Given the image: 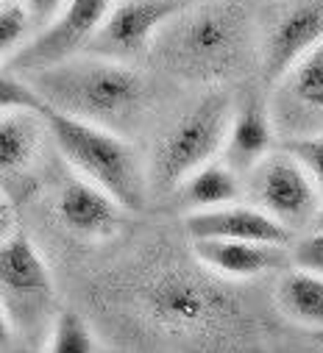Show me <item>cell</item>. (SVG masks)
<instances>
[{
	"instance_id": "1",
	"label": "cell",
	"mask_w": 323,
	"mask_h": 353,
	"mask_svg": "<svg viewBox=\"0 0 323 353\" xmlns=\"http://www.w3.org/2000/svg\"><path fill=\"white\" fill-rule=\"evenodd\" d=\"M26 81L53 112L120 137L137 131L148 114V81L131 64L78 53L26 75Z\"/></svg>"
},
{
	"instance_id": "19",
	"label": "cell",
	"mask_w": 323,
	"mask_h": 353,
	"mask_svg": "<svg viewBox=\"0 0 323 353\" xmlns=\"http://www.w3.org/2000/svg\"><path fill=\"white\" fill-rule=\"evenodd\" d=\"M48 353H95L90 325L75 312H61L53 320L48 336Z\"/></svg>"
},
{
	"instance_id": "14",
	"label": "cell",
	"mask_w": 323,
	"mask_h": 353,
	"mask_svg": "<svg viewBox=\"0 0 323 353\" xmlns=\"http://www.w3.org/2000/svg\"><path fill=\"white\" fill-rule=\"evenodd\" d=\"M273 139H276V128H273L268 103L251 95L231 114L228 137L223 145V161L234 172L246 175L254 164H260L273 150Z\"/></svg>"
},
{
	"instance_id": "26",
	"label": "cell",
	"mask_w": 323,
	"mask_h": 353,
	"mask_svg": "<svg viewBox=\"0 0 323 353\" xmlns=\"http://www.w3.org/2000/svg\"><path fill=\"white\" fill-rule=\"evenodd\" d=\"M14 339V325L9 320V314L3 312V306H0V350H6Z\"/></svg>"
},
{
	"instance_id": "21",
	"label": "cell",
	"mask_w": 323,
	"mask_h": 353,
	"mask_svg": "<svg viewBox=\"0 0 323 353\" xmlns=\"http://www.w3.org/2000/svg\"><path fill=\"white\" fill-rule=\"evenodd\" d=\"M282 150H287L315 181L317 192L323 195V131L295 139H282Z\"/></svg>"
},
{
	"instance_id": "16",
	"label": "cell",
	"mask_w": 323,
	"mask_h": 353,
	"mask_svg": "<svg viewBox=\"0 0 323 353\" xmlns=\"http://www.w3.org/2000/svg\"><path fill=\"white\" fill-rule=\"evenodd\" d=\"M48 134L45 117L34 112L0 114V181H20L31 172L42 137Z\"/></svg>"
},
{
	"instance_id": "20",
	"label": "cell",
	"mask_w": 323,
	"mask_h": 353,
	"mask_svg": "<svg viewBox=\"0 0 323 353\" xmlns=\"http://www.w3.org/2000/svg\"><path fill=\"white\" fill-rule=\"evenodd\" d=\"M12 112H34V114L45 117V112H50V106L42 101V95L23 75L0 72V114H12Z\"/></svg>"
},
{
	"instance_id": "5",
	"label": "cell",
	"mask_w": 323,
	"mask_h": 353,
	"mask_svg": "<svg viewBox=\"0 0 323 353\" xmlns=\"http://www.w3.org/2000/svg\"><path fill=\"white\" fill-rule=\"evenodd\" d=\"M0 306L14 334L37 336L53 312V281L34 242L14 231L0 239Z\"/></svg>"
},
{
	"instance_id": "28",
	"label": "cell",
	"mask_w": 323,
	"mask_h": 353,
	"mask_svg": "<svg viewBox=\"0 0 323 353\" xmlns=\"http://www.w3.org/2000/svg\"><path fill=\"white\" fill-rule=\"evenodd\" d=\"M12 353H31V350H12Z\"/></svg>"
},
{
	"instance_id": "15",
	"label": "cell",
	"mask_w": 323,
	"mask_h": 353,
	"mask_svg": "<svg viewBox=\"0 0 323 353\" xmlns=\"http://www.w3.org/2000/svg\"><path fill=\"white\" fill-rule=\"evenodd\" d=\"M150 312L170 328H198L220 312V301L201 281L168 276L150 290Z\"/></svg>"
},
{
	"instance_id": "27",
	"label": "cell",
	"mask_w": 323,
	"mask_h": 353,
	"mask_svg": "<svg viewBox=\"0 0 323 353\" xmlns=\"http://www.w3.org/2000/svg\"><path fill=\"white\" fill-rule=\"evenodd\" d=\"M309 228L312 231H323V203H320V209H317V214H315V220H312Z\"/></svg>"
},
{
	"instance_id": "18",
	"label": "cell",
	"mask_w": 323,
	"mask_h": 353,
	"mask_svg": "<svg viewBox=\"0 0 323 353\" xmlns=\"http://www.w3.org/2000/svg\"><path fill=\"white\" fill-rule=\"evenodd\" d=\"M276 306L298 325L323 331V276L295 268L276 284Z\"/></svg>"
},
{
	"instance_id": "25",
	"label": "cell",
	"mask_w": 323,
	"mask_h": 353,
	"mask_svg": "<svg viewBox=\"0 0 323 353\" xmlns=\"http://www.w3.org/2000/svg\"><path fill=\"white\" fill-rule=\"evenodd\" d=\"M9 234H14V209L9 198L0 192V239H6Z\"/></svg>"
},
{
	"instance_id": "10",
	"label": "cell",
	"mask_w": 323,
	"mask_h": 353,
	"mask_svg": "<svg viewBox=\"0 0 323 353\" xmlns=\"http://www.w3.org/2000/svg\"><path fill=\"white\" fill-rule=\"evenodd\" d=\"M112 9V0H67L64 14H59L37 39L17 50L12 70L17 75H31L45 67H53L64 59L84 53L95 31L104 26Z\"/></svg>"
},
{
	"instance_id": "7",
	"label": "cell",
	"mask_w": 323,
	"mask_h": 353,
	"mask_svg": "<svg viewBox=\"0 0 323 353\" xmlns=\"http://www.w3.org/2000/svg\"><path fill=\"white\" fill-rule=\"evenodd\" d=\"M193 3L195 0H123L109 9L104 26L95 31L84 53L134 64L150 56L159 28Z\"/></svg>"
},
{
	"instance_id": "24",
	"label": "cell",
	"mask_w": 323,
	"mask_h": 353,
	"mask_svg": "<svg viewBox=\"0 0 323 353\" xmlns=\"http://www.w3.org/2000/svg\"><path fill=\"white\" fill-rule=\"evenodd\" d=\"M61 6H67V0H26L28 20L31 26H39V28H48L61 14Z\"/></svg>"
},
{
	"instance_id": "6",
	"label": "cell",
	"mask_w": 323,
	"mask_h": 353,
	"mask_svg": "<svg viewBox=\"0 0 323 353\" xmlns=\"http://www.w3.org/2000/svg\"><path fill=\"white\" fill-rule=\"evenodd\" d=\"M246 195L257 209L271 214L293 234L309 228L320 209V192L315 181L282 148L271 150L246 172Z\"/></svg>"
},
{
	"instance_id": "3",
	"label": "cell",
	"mask_w": 323,
	"mask_h": 353,
	"mask_svg": "<svg viewBox=\"0 0 323 353\" xmlns=\"http://www.w3.org/2000/svg\"><path fill=\"white\" fill-rule=\"evenodd\" d=\"M48 134L61 156L87 181L106 190L123 209L139 212L148 198V179L137 150L115 131L67 117L61 112H45Z\"/></svg>"
},
{
	"instance_id": "2",
	"label": "cell",
	"mask_w": 323,
	"mask_h": 353,
	"mask_svg": "<svg viewBox=\"0 0 323 353\" xmlns=\"http://www.w3.org/2000/svg\"><path fill=\"white\" fill-rule=\"evenodd\" d=\"M251 17L231 0H195L159 28L150 56L187 81L234 75L251 50Z\"/></svg>"
},
{
	"instance_id": "23",
	"label": "cell",
	"mask_w": 323,
	"mask_h": 353,
	"mask_svg": "<svg viewBox=\"0 0 323 353\" xmlns=\"http://www.w3.org/2000/svg\"><path fill=\"white\" fill-rule=\"evenodd\" d=\"M290 261L295 264V268H304V270H312V273L323 276V231H309L306 236L293 242Z\"/></svg>"
},
{
	"instance_id": "4",
	"label": "cell",
	"mask_w": 323,
	"mask_h": 353,
	"mask_svg": "<svg viewBox=\"0 0 323 353\" xmlns=\"http://www.w3.org/2000/svg\"><path fill=\"white\" fill-rule=\"evenodd\" d=\"M231 114L234 106L223 90L201 95L156 142L148 179L150 187L159 192H176L190 172L223 153Z\"/></svg>"
},
{
	"instance_id": "8",
	"label": "cell",
	"mask_w": 323,
	"mask_h": 353,
	"mask_svg": "<svg viewBox=\"0 0 323 353\" xmlns=\"http://www.w3.org/2000/svg\"><path fill=\"white\" fill-rule=\"evenodd\" d=\"M268 112L276 137L282 139L323 131V42H317L279 81H273Z\"/></svg>"
},
{
	"instance_id": "17",
	"label": "cell",
	"mask_w": 323,
	"mask_h": 353,
	"mask_svg": "<svg viewBox=\"0 0 323 353\" xmlns=\"http://www.w3.org/2000/svg\"><path fill=\"white\" fill-rule=\"evenodd\" d=\"M176 192L184 206H190L193 212H204L239 203V198L246 195V184H242V175L234 172L226 161H206L187 175Z\"/></svg>"
},
{
	"instance_id": "9",
	"label": "cell",
	"mask_w": 323,
	"mask_h": 353,
	"mask_svg": "<svg viewBox=\"0 0 323 353\" xmlns=\"http://www.w3.org/2000/svg\"><path fill=\"white\" fill-rule=\"evenodd\" d=\"M317 42H323V0H284L273 6L260 37L265 81H279Z\"/></svg>"
},
{
	"instance_id": "11",
	"label": "cell",
	"mask_w": 323,
	"mask_h": 353,
	"mask_svg": "<svg viewBox=\"0 0 323 353\" xmlns=\"http://www.w3.org/2000/svg\"><path fill=\"white\" fill-rule=\"evenodd\" d=\"M190 239H239V242H265V245H293L295 234L276 223L257 206L228 203L217 209L190 212L184 220Z\"/></svg>"
},
{
	"instance_id": "12",
	"label": "cell",
	"mask_w": 323,
	"mask_h": 353,
	"mask_svg": "<svg viewBox=\"0 0 323 353\" xmlns=\"http://www.w3.org/2000/svg\"><path fill=\"white\" fill-rule=\"evenodd\" d=\"M59 220L81 236H112L120 228L123 206L98 184L67 179L56 198Z\"/></svg>"
},
{
	"instance_id": "13",
	"label": "cell",
	"mask_w": 323,
	"mask_h": 353,
	"mask_svg": "<svg viewBox=\"0 0 323 353\" xmlns=\"http://www.w3.org/2000/svg\"><path fill=\"white\" fill-rule=\"evenodd\" d=\"M193 253L204 268L228 279H257L290 261V253L282 245L239 239H193Z\"/></svg>"
},
{
	"instance_id": "22",
	"label": "cell",
	"mask_w": 323,
	"mask_h": 353,
	"mask_svg": "<svg viewBox=\"0 0 323 353\" xmlns=\"http://www.w3.org/2000/svg\"><path fill=\"white\" fill-rule=\"evenodd\" d=\"M28 28H31V20L23 6H17V3L0 6V56L23 45Z\"/></svg>"
}]
</instances>
